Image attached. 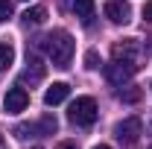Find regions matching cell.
I'll return each mask as SVG.
<instances>
[{
  "label": "cell",
  "mask_w": 152,
  "mask_h": 149,
  "mask_svg": "<svg viewBox=\"0 0 152 149\" xmlns=\"http://www.w3.org/2000/svg\"><path fill=\"white\" fill-rule=\"evenodd\" d=\"M41 47H44L47 58L56 67H67L70 58H73V38H70V32H64V29H56L53 35H47L41 41Z\"/></svg>",
  "instance_id": "cell-1"
},
{
  "label": "cell",
  "mask_w": 152,
  "mask_h": 149,
  "mask_svg": "<svg viewBox=\"0 0 152 149\" xmlns=\"http://www.w3.org/2000/svg\"><path fill=\"white\" fill-rule=\"evenodd\" d=\"M67 117H70V123H76V126H91L96 120L94 96H76L73 102H70V108H67Z\"/></svg>",
  "instance_id": "cell-2"
},
{
  "label": "cell",
  "mask_w": 152,
  "mask_h": 149,
  "mask_svg": "<svg viewBox=\"0 0 152 149\" xmlns=\"http://www.w3.org/2000/svg\"><path fill=\"white\" fill-rule=\"evenodd\" d=\"M58 123L53 114H44L38 123H20V126H15V134H18L20 140H26V137H47V134H56Z\"/></svg>",
  "instance_id": "cell-3"
},
{
  "label": "cell",
  "mask_w": 152,
  "mask_h": 149,
  "mask_svg": "<svg viewBox=\"0 0 152 149\" xmlns=\"http://www.w3.org/2000/svg\"><path fill=\"white\" fill-rule=\"evenodd\" d=\"M114 134H117V140H123V143H134V140L143 134V123H140V117H126L123 123L114 126Z\"/></svg>",
  "instance_id": "cell-4"
},
{
  "label": "cell",
  "mask_w": 152,
  "mask_h": 149,
  "mask_svg": "<svg viewBox=\"0 0 152 149\" xmlns=\"http://www.w3.org/2000/svg\"><path fill=\"white\" fill-rule=\"evenodd\" d=\"M134 70H137V64H134V61H120V58H114L111 64L105 67V73H108V79H111L114 85L129 82V79L134 76Z\"/></svg>",
  "instance_id": "cell-5"
},
{
  "label": "cell",
  "mask_w": 152,
  "mask_h": 149,
  "mask_svg": "<svg viewBox=\"0 0 152 149\" xmlns=\"http://www.w3.org/2000/svg\"><path fill=\"white\" fill-rule=\"evenodd\" d=\"M26 105H29V93L23 88H9L6 91V99H3L6 114H20V111H26Z\"/></svg>",
  "instance_id": "cell-6"
},
{
  "label": "cell",
  "mask_w": 152,
  "mask_h": 149,
  "mask_svg": "<svg viewBox=\"0 0 152 149\" xmlns=\"http://www.w3.org/2000/svg\"><path fill=\"white\" fill-rule=\"evenodd\" d=\"M105 18L111 23H129L132 20V6L126 0H108L105 3Z\"/></svg>",
  "instance_id": "cell-7"
},
{
  "label": "cell",
  "mask_w": 152,
  "mask_h": 149,
  "mask_svg": "<svg viewBox=\"0 0 152 149\" xmlns=\"http://www.w3.org/2000/svg\"><path fill=\"white\" fill-rule=\"evenodd\" d=\"M137 53H140L137 38H129L123 44H114V58H120V61H134L137 64Z\"/></svg>",
  "instance_id": "cell-8"
},
{
  "label": "cell",
  "mask_w": 152,
  "mask_h": 149,
  "mask_svg": "<svg viewBox=\"0 0 152 149\" xmlns=\"http://www.w3.org/2000/svg\"><path fill=\"white\" fill-rule=\"evenodd\" d=\"M67 93H70V85H67V82H53V85L44 91V102H47V105H58V102L67 99Z\"/></svg>",
  "instance_id": "cell-9"
},
{
  "label": "cell",
  "mask_w": 152,
  "mask_h": 149,
  "mask_svg": "<svg viewBox=\"0 0 152 149\" xmlns=\"http://www.w3.org/2000/svg\"><path fill=\"white\" fill-rule=\"evenodd\" d=\"M70 9H73L76 18H82V23H91V18H94V0H70Z\"/></svg>",
  "instance_id": "cell-10"
},
{
  "label": "cell",
  "mask_w": 152,
  "mask_h": 149,
  "mask_svg": "<svg viewBox=\"0 0 152 149\" xmlns=\"http://www.w3.org/2000/svg\"><path fill=\"white\" fill-rule=\"evenodd\" d=\"M20 18H23V23H26V26H41V23H44V18H47V9H44V6H32V9H26Z\"/></svg>",
  "instance_id": "cell-11"
},
{
  "label": "cell",
  "mask_w": 152,
  "mask_h": 149,
  "mask_svg": "<svg viewBox=\"0 0 152 149\" xmlns=\"http://www.w3.org/2000/svg\"><path fill=\"white\" fill-rule=\"evenodd\" d=\"M15 64V47L9 41H0V70H9Z\"/></svg>",
  "instance_id": "cell-12"
},
{
  "label": "cell",
  "mask_w": 152,
  "mask_h": 149,
  "mask_svg": "<svg viewBox=\"0 0 152 149\" xmlns=\"http://www.w3.org/2000/svg\"><path fill=\"white\" fill-rule=\"evenodd\" d=\"M41 76H44V64H41V61L32 56V58H29V67L23 70V82H26V79H29V82H38Z\"/></svg>",
  "instance_id": "cell-13"
},
{
  "label": "cell",
  "mask_w": 152,
  "mask_h": 149,
  "mask_svg": "<svg viewBox=\"0 0 152 149\" xmlns=\"http://www.w3.org/2000/svg\"><path fill=\"white\" fill-rule=\"evenodd\" d=\"M85 67H88V70H96V67H99V56H96V50H88V53H85Z\"/></svg>",
  "instance_id": "cell-14"
},
{
  "label": "cell",
  "mask_w": 152,
  "mask_h": 149,
  "mask_svg": "<svg viewBox=\"0 0 152 149\" xmlns=\"http://www.w3.org/2000/svg\"><path fill=\"white\" fill-rule=\"evenodd\" d=\"M12 18V0H0V20Z\"/></svg>",
  "instance_id": "cell-15"
},
{
  "label": "cell",
  "mask_w": 152,
  "mask_h": 149,
  "mask_svg": "<svg viewBox=\"0 0 152 149\" xmlns=\"http://www.w3.org/2000/svg\"><path fill=\"white\" fill-rule=\"evenodd\" d=\"M137 96H140V91H120V99H126V102H134V99H137Z\"/></svg>",
  "instance_id": "cell-16"
},
{
  "label": "cell",
  "mask_w": 152,
  "mask_h": 149,
  "mask_svg": "<svg viewBox=\"0 0 152 149\" xmlns=\"http://www.w3.org/2000/svg\"><path fill=\"white\" fill-rule=\"evenodd\" d=\"M143 18H146V20H149V23H152V0H149V3H146V6H143Z\"/></svg>",
  "instance_id": "cell-17"
},
{
  "label": "cell",
  "mask_w": 152,
  "mask_h": 149,
  "mask_svg": "<svg viewBox=\"0 0 152 149\" xmlns=\"http://www.w3.org/2000/svg\"><path fill=\"white\" fill-rule=\"evenodd\" d=\"M56 149H79V146H76L73 140H64V143H58V146H56Z\"/></svg>",
  "instance_id": "cell-18"
},
{
  "label": "cell",
  "mask_w": 152,
  "mask_h": 149,
  "mask_svg": "<svg viewBox=\"0 0 152 149\" xmlns=\"http://www.w3.org/2000/svg\"><path fill=\"white\" fill-rule=\"evenodd\" d=\"M0 149H9V146H6V137H3V134H0Z\"/></svg>",
  "instance_id": "cell-19"
},
{
  "label": "cell",
  "mask_w": 152,
  "mask_h": 149,
  "mask_svg": "<svg viewBox=\"0 0 152 149\" xmlns=\"http://www.w3.org/2000/svg\"><path fill=\"white\" fill-rule=\"evenodd\" d=\"M94 149H111V146H105V143H99V146H94Z\"/></svg>",
  "instance_id": "cell-20"
},
{
  "label": "cell",
  "mask_w": 152,
  "mask_h": 149,
  "mask_svg": "<svg viewBox=\"0 0 152 149\" xmlns=\"http://www.w3.org/2000/svg\"><path fill=\"white\" fill-rule=\"evenodd\" d=\"M35 149H41V146H35Z\"/></svg>",
  "instance_id": "cell-21"
},
{
  "label": "cell",
  "mask_w": 152,
  "mask_h": 149,
  "mask_svg": "<svg viewBox=\"0 0 152 149\" xmlns=\"http://www.w3.org/2000/svg\"><path fill=\"white\" fill-rule=\"evenodd\" d=\"M149 149H152V146H149Z\"/></svg>",
  "instance_id": "cell-22"
}]
</instances>
